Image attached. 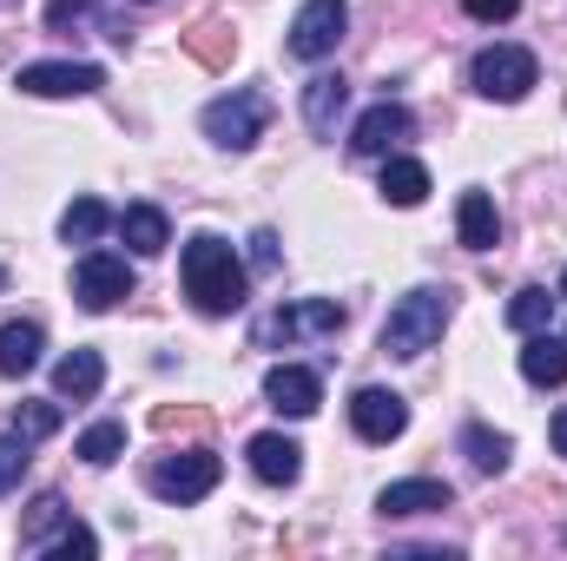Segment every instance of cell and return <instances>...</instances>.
Here are the masks:
<instances>
[{"mask_svg":"<svg viewBox=\"0 0 567 561\" xmlns=\"http://www.w3.org/2000/svg\"><path fill=\"white\" fill-rule=\"evenodd\" d=\"M245 456H251V476H258L265 489H290V482L303 476V449H297L284 429H258V436L245 442Z\"/></svg>","mask_w":567,"mask_h":561,"instance_id":"14","label":"cell"},{"mask_svg":"<svg viewBox=\"0 0 567 561\" xmlns=\"http://www.w3.org/2000/svg\"><path fill=\"white\" fill-rule=\"evenodd\" d=\"M13 429L33 436V442L53 436V429H60V404H20V410H13Z\"/></svg>","mask_w":567,"mask_h":561,"instance_id":"30","label":"cell"},{"mask_svg":"<svg viewBox=\"0 0 567 561\" xmlns=\"http://www.w3.org/2000/svg\"><path fill=\"white\" fill-rule=\"evenodd\" d=\"M337 330H343V304H337V297H303V304L271 310V317H258V324H251V337H258L265 350L297 344V337H337Z\"/></svg>","mask_w":567,"mask_h":561,"instance_id":"6","label":"cell"},{"mask_svg":"<svg viewBox=\"0 0 567 561\" xmlns=\"http://www.w3.org/2000/svg\"><path fill=\"white\" fill-rule=\"evenodd\" d=\"M73 297H80L86 310L126 304V297H133V265H126L120 252H86V258L73 265Z\"/></svg>","mask_w":567,"mask_h":561,"instance_id":"9","label":"cell"},{"mask_svg":"<svg viewBox=\"0 0 567 561\" xmlns=\"http://www.w3.org/2000/svg\"><path fill=\"white\" fill-rule=\"evenodd\" d=\"M120 232H126V245H133L140 258H158V252L172 245V225H165L158 205H126V212H120Z\"/></svg>","mask_w":567,"mask_h":561,"instance_id":"24","label":"cell"},{"mask_svg":"<svg viewBox=\"0 0 567 561\" xmlns=\"http://www.w3.org/2000/svg\"><path fill=\"white\" fill-rule=\"evenodd\" d=\"M185 53L198 60V67H231L238 60V33H231V20H198L192 33H185Z\"/></svg>","mask_w":567,"mask_h":561,"instance_id":"23","label":"cell"},{"mask_svg":"<svg viewBox=\"0 0 567 561\" xmlns=\"http://www.w3.org/2000/svg\"><path fill=\"white\" fill-rule=\"evenodd\" d=\"M198 126H205V140L218 145V152H251V145L265 140V126H271V100L265 93H225V100H212L205 113H198Z\"/></svg>","mask_w":567,"mask_h":561,"instance_id":"4","label":"cell"},{"mask_svg":"<svg viewBox=\"0 0 567 561\" xmlns=\"http://www.w3.org/2000/svg\"><path fill=\"white\" fill-rule=\"evenodd\" d=\"M192 422H205V417H198V410H172V404L152 410V429H192Z\"/></svg>","mask_w":567,"mask_h":561,"instance_id":"34","label":"cell"},{"mask_svg":"<svg viewBox=\"0 0 567 561\" xmlns=\"http://www.w3.org/2000/svg\"><path fill=\"white\" fill-rule=\"evenodd\" d=\"M548 317H555V297H548V284H522L515 297H508V330H548Z\"/></svg>","mask_w":567,"mask_h":561,"instance_id":"26","label":"cell"},{"mask_svg":"<svg viewBox=\"0 0 567 561\" xmlns=\"http://www.w3.org/2000/svg\"><path fill=\"white\" fill-rule=\"evenodd\" d=\"M218 476H225V462H218V449H185V456H158L152 469H145V489L158 496V502H205L212 489H218Z\"/></svg>","mask_w":567,"mask_h":561,"instance_id":"5","label":"cell"},{"mask_svg":"<svg viewBox=\"0 0 567 561\" xmlns=\"http://www.w3.org/2000/svg\"><path fill=\"white\" fill-rule=\"evenodd\" d=\"M522 377H528L535 390H561L567 384V344L555 330H528V344H522Z\"/></svg>","mask_w":567,"mask_h":561,"instance_id":"17","label":"cell"},{"mask_svg":"<svg viewBox=\"0 0 567 561\" xmlns=\"http://www.w3.org/2000/svg\"><path fill=\"white\" fill-rule=\"evenodd\" d=\"M455 238H462L468 252H495L502 218H495V198H488V192H462V198H455Z\"/></svg>","mask_w":567,"mask_h":561,"instance_id":"18","label":"cell"},{"mask_svg":"<svg viewBox=\"0 0 567 561\" xmlns=\"http://www.w3.org/2000/svg\"><path fill=\"white\" fill-rule=\"evenodd\" d=\"M80 20H93V0H47V27H53V33L80 27Z\"/></svg>","mask_w":567,"mask_h":561,"instance_id":"31","label":"cell"},{"mask_svg":"<svg viewBox=\"0 0 567 561\" xmlns=\"http://www.w3.org/2000/svg\"><path fill=\"white\" fill-rule=\"evenodd\" d=\"M27 462H33V436H20V429H7V436H0V496H13V489H20V476H27Z\"/></svg>","mask_w":567,"mask_h":561,"instance_id":"28","label":"cell"},{"mask_svg":"<svg viewBox=\"0 0 567 561\" xmlns=\"http://www.w3.org/2000/svg\"><path fill=\"white\" fill-rule=\"evenodd\" d=\"M40 350H47V330H40L33 317L0 324V377H27V370L40 364Z\"/></svg>","mask_w":567,"mask_h":561,"instance_id":"20","label":"cell"},{"mask_svg":"<svg viewBox=\"0 0 567 561\" xmlns=\"http://www.w3.org/2000/svg\"><path fill=\"white\" fill-rule=\"evenodd\" d=\"M561 297H567V272H561Z\"/></svg>","mask_w":567,"mask_h":561,"instance_id":"36","label":"cell"},{"mask_svg":"<svg viewBox=\"0 0 567 561\" xmlns=\"http://www.w3.org/2000/svg\"><path fill=\"white\" fill-rule=\"evenodd\" d=\"M343 106H350V80H343V73H317V80L303 86V126H310L317 140H330V133H337Z\"/></svg>","mask_w":567,"mask_h":561,"instance_id":"15","label":"cell"},{"mask_svg":"<svg viewBox=\"0 0 567 561\" xmlns=\"http://www.w3.org/2000/svg\"><path fill=\"white\" fill-rule=\"evenodd\" d=\"M100 390H106V357H100V350H66V357L53 364V397L86 404V397H100Z\"/></svg>","mask_w":567,"mask_h":561,"instance_id":"16","label":"cell"},{"mask_svg":"<svg viewBox=\"0 0 567 561\" xmlns=\"http://www.w3.org/2000/svg\"><path fill=\"white\" fill-rule=\"evenodd\" d=\"M178 278H185V297H192L205 317H231V310L245 304V265H238V252H231L218 232L185 238V252H178Z\"/></svg>","mask_w":567,"mask_h":561,"instance_id":"1","label":"cell"},{"mask_svg":"<svg viewBox=\"0 0 567 561\" xmlns=\"http://www.w3.org/2000/svg\"><path fill=\"white\" fill-rule=\"evenodd\" d=\"M535 53L528 47H515V40H495V47H482L475 60H468V86L482 93V100H495V106H515V100H528L535 93Z\"/></svg>","mask_w":567,"mask_h":561,"instance_id":"3","label":"cell"},{"mask_svg":"<svg viewBox=\"0 0 567 561\" xmlns=\"http://www.w3.org/2000/svg\"><path fill=\"white\" fill-rule=\"evenodd\" d=\"M377 192H383L396 212L423 205V198H429V165H423V159H403V152H396V159L383 152V185H377Z\"/></svg>","mask_w":567,"mask_h":561,"instance_id":"21","label":"cell"},{"mask_svg":"<svg viewBox=\"0 0 567 561\" xmlns=\"http://www.w3.org/2000/svg\"><path fill=\"white\" fill-rule=\"evenodd\" d=\"M462 456H468L475 476H502L508 456H515V442L502 429H488V422H462Z\"/></svg>","mask_w":567,"mask_h":561,"instance_id":"22","label":"cell"},{"mask_svg":"<svg viewBox=\"0 0 567 561\" xmlns=\"http://www.w3.org/2000/svg\"><path fill=\"white\" fill-rule=\"evenodd\" d=\"M555 449H561V456H567V410H561V417H555Z\"/></svg>","mask_w":567,"mask_h":561,"instance_id":"35","label":"cell"},{"mask_svg":"<svg viewBox=\"0 0 567 561\" xmlns=\"http://www.w3.org/2000/svg\"><path fill=\"white\" fill-rule=\"evenodd\" d=\"M0 290H7V272H0Z\"/></svg>","mask_w":567,"mask_h":561,"instance_id":"37","label":"cell"},{"mask_svg":"<svg viewBox=\"0 0 567 561\" xmlns=\"http://www.w3.org/2000/svg\"><path fill=\"white\" fill-rule=\"evenodd\" d=\"M73 456H80V462H93V469L120 462V456H126V422H93V429L73 442Z\"/></svg>","mask_w":567,"mask_h":561,"instance_id":"27","label":"cell"},{"mask_svg":"<svg viewBox=\"0 0 567 561\" xmlns=\"http://www.w3.org/2000/svg\"><path fill=\"white\" fill-rule=\"evenodd\" d=\"M251 265L258 272H278V232H251Z\"/></svg>","mask_w":567,"mask_h":561,"instance_id":"33","label":"cell"},{"mask_svg":"<svg viewBox=\"0 0 567 561\" xmlns=\"http://www.w3.org/2000/svg\"><path fill=\"white\" fill-rule=\"evenodd\" d=\"M449 317H455V290L449 284H416L410 297H396L390 304V317H383V357H423L429 344L449 330Z\"/></svg>","mask_w":567,"mask_h":561,"instance_id":"2","label":"cell"},{"mask_svg":"<svg viewBox=\"0 0 567 561\" xmlns=\"http://www.w3.org/2000/svg\"><path fill=\"white\" fill-rule=\"evenodd\" d=\"M343 27H350V7L343 0H303L284 47H290V60H330L337 40H343Z\"/></svg>","mask_w":567,"mask_h":561,"instance_id":"8","label":"cell"},{"mask_svg":"<svg viewBox=\"0 0 567 561\" xmlns=\"http://www.w3.org/2000/svg\"><path fill=\"white\" fill-rule=\"evenodd\" d=\"M13 86L33 93V100H86V93L106 86V67H93V60H33V67L13 73Z\"/></svg>","mask_w":567,"mask_h":561,"instance_id":"7","label":"cell"},{"mask_svg":"<svg viewBox=\"0 0 567 561\" xmlns=\"http://www.w3.org/2000/svg\"><path fill=\"white\" fill-rule=\"evenodd\" d=\"M410 133H416L410 106H403V100H377V106H370V113L350 126V152H357V159H383L390 145L410 140Z\"/></svg>","mask_w":567,"mask_h":561,"instance_id":"13","label":"cell"},{"mask_svg":"<svg viewBox=\"0 0 567 561\" xmlns=\"http://www.w3.org/2000/svg\"><path fill=\"white\" fill-rule=\"evenodd\" d=\"M47 555H60V561H73V555H100V536L86 529V522H66L53 542H47Z\"/></svg>","mask_w":567,"mask_h":561,"instance_id":"29","label":"cell"},{"mask_svg":"<svg viewBox=\"0 0 567 561\" xmlns=\"http://www.w3.org/2000/svg\"><path fill=\"white\" fill-rule=\"evenodd\" d=\"M462 13H468V20H482V27H495V20H515V13H522V0H462Z\"/></svg>","mask_w":567,"mask_h":561,"instance_id":"32","label":"cell"},{"mask_svg":"<svg viewBox=\"0 0 567 561\" xmlns=\"http://www.w3.org/2000/svg\"><path fill=\"white\" fill-rule=\"evenodd\" d=\"M265 404H271L278 417H317L323 377H317L310 364H271V370H265Z\"/></svg>","mask_w":567,"mask_h":561,"instance_id":"11","label":"cell"},{"mask_svg":"<svg viewBox=\"0 0 567 561\" xmlns=\"http://www.w3.org/2000/svg\"><path fill=\"white\" fill-rule=\"evenodd\" d=\"M350 429H357L363 442H396V436L410 429V404H403L396 390H383V384H363V390L350 397Z\"/></svg>","mask_w":567,"mask_h":561,"instance_id":"10","label":"cell"},{"mask_svg":"<svg viewBox=\"0 0 567 561\" xmlns=\"http://www.w3.org/2000/svg\"><path fill=\"white\" fill-rule=\"evenodd\" d=\"M106 225H120V218H113L100 198H73V205L60 212V238H66V245H93Z\"/></svg>","mask_w":567,"mask_h":561,"instance_id":"25","label":"cell"},{"mask_svg":"<svg viewBox=\"0 0 567 561\" xmlns=\"http://www.w3.org/2000/svg\"><path fill=\"white\" fill-rule=\"evenodd\" d=\"M66 522H73L66 496H60V489H40V496H33V509H27V522H20V549L47 555V542H53V536H60Z\"/></svg>","mask_w":567,"mask_h":561,"instance_id":"19","label":"cell"},{"mask_svg":"<svg viewBox=\"0 0 567 561\" xmlns=\"http://www.w3.org/2000/svg\"><path fill=\"white\" fill-rule=\"evenodd\" d=\"M140 7H152V0H140Z\"/></svg>","mask_w":567,"mask_h":561,"instance_id":"38","label":"cell"},{"mask_svg":"<svg viewBox=\"0 0 567 561\" xmlns=\"http://www.w3.org/2000/svg\"><path fill=\"white\" fill-rule=\"evenodd\" d=\"M442 509H455V489H449V482H435V476H403V482H390V489L377 496V516H390V522L442 516Z\"/></svg>","mask_w":567,"mask_h":561,"instance_id":"12","label":"cell"}]
</instances>
